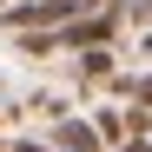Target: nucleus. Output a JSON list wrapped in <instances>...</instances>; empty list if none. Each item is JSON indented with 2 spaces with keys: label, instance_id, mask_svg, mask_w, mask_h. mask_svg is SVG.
<instances>
[{
  "label": "nucleus",
  "instance_id": "obj_1",
  "mask_svg": "<svg viewBox=\"0 0 152 152\" xmlns=\"http://www.w3.org/2000/svg\"><path fill=\"white\" fill-rule=\"evenodd\" d=\"M86 7L80 0H33V7H7V27H20V33H33V27H73Z\"/></svg>",
  "mask_w": 152,
  "mask_h": 152
},
{
  "label": "nucleus",
  "instance_id": "obj_2",
  "mask_svg": "<svg viewBox=\"0 0 152 152\" xmlns=\"http://www.w3.org/2000/svg\"><path fill=\"white\" fill-rule=\"evenodd\" d=\"M113 20H119L113 7H106V13H80V20H73V27H60L53 40H60V46H86V53H93V46L113 40Z\"/></svg>",
  "mask_w": 152,
  "mask_h": 152
},
{
  "label": "nucleus",
  "instance_id": "obj_3",
  "mask_svg": "<svg viewBox=\"0 0 152 152\" xmlns=\"http://www.w3.org/2000/svg\"><path fill=\"white\" fill-rule=\"evenodd\" d=\"M60 152H99V132L80 126V119H66V126H60Z\"/></svg>",
  "mask_w": 152,
  "mask_h": 152
},
{
  "label": "nucleus",
  "instance_id": "obj_4",
  "mask_svg": "<svg viewBox=\"0 0 152 152\" xmlns=\"http://www.w3.org/2000/svg\"><path fill=\"white\" fill-rule=\"evenodd\" d=\"M132 13H139V20H152V0H132Z\"/></svg>",
  "mask_w": 152,
  "mask_h": 152
},
{
  "label": "nucleus",
  "instance_id": "obj_5",
  "mask_svg": "<svg viewBox=\"0 0 152 152\" xmlns=\"http://www.w3.org/2000/svg\"><path fill=\"white\" fill-rule=\"evenodd\" d=\"M13 152H46V145H13Z\"/></svg>",
  "mask_w": 152,
  "mask_h": 152
}]
</instances>
